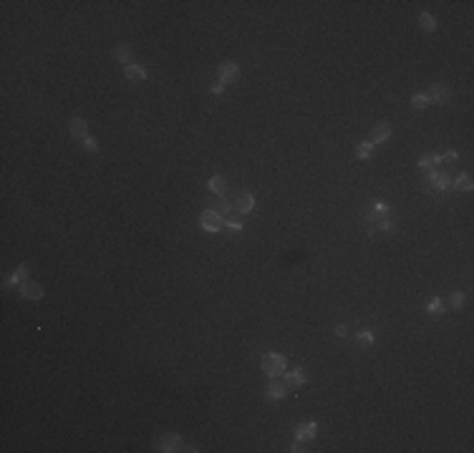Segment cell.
I'll return each mask as SVG.
<instances>
[{
	"label": "cell",
	"mask_w": 474,
	"mask_h": 453,
	"mask_svg": "<svg viewBox=\"0 0 474 453\" xmlns=\"http://www.w3.org/2000/svg\"><path fill=\"white\" fill-rule=\"evenodd\" d=\"M260 368H262V372H265L267 378H283V375H285V368H288V360H285L283 355H278V353H267V355L262 358Z\"/></svg>",
	"instance_id": "cell-1"
},
{
	"label": "cell",
	"mask_w": 474,
	"mask_h": 453,
	"mask_svg": "<svg viewBox=\"0 0 474 453\" xmlns=\"http://www.w3.org/2000/svg\"><path fill=\"white\" fill-rule=\"evenodd\" d=\"M449 184H452V176L446 171H429V174H424V181H421L424 192H429V194L431 192H446Z\"/></svg>",
	"instance_id": "cell-2"
},
{
	"label": "cell",
	"mask_w": 474,
	"mask_h": 453,
	"mask_svg": "<svg viewBox=\"0 0 474 453\" xmlns=\"http://www.w3.org/2000/svg\"><path fill=\"white\" fill-rule=\"evenodd\" d=\"M288 383L283 380V378H270V383H267V388H265V401L267 403H275V401H283L285 395H288Z\"/></svg>",
	"instance_id": "cell-3"
},
{
	"label": "cell",
	"mask_w": 474,
	"mask_h": 453,
	"mask_svg": "<svg viewBox=\"0 0 474 453\" xmlns=\"http://www.w3.org/2000/svg\"><path fill=\"white\" fill-rule=\"evenodd\" d=\"M222 224H224V219L217 214L215 209H205V211L199 214V227H202L205 232H210V234L219 232V229H222Z\"/></svg>",
	"instance_id": "cell-4"
},
{
	"label": "cell",
	"mask_w": 474,
	"mask_h": 453,
	"mask_svg": "<svg viewBox=\"0 0 474 453\" xmlns=\"http://www.w3.org/2000/svg\"><path fill=\"white\" fill-rule=\"evenodd\" d=\"M240 78V66L235 63V61H224L222 66H219V81L222 83H232Z\"/></svg>",
	"instance_id": "cell-5"
},
{
	"label": "cell",
	"mask_w": 474,
	"mask_h": 453,
	"mask_svg": "<svg viewBox=\"0 0 474 453\" xmlns=\"http://www.w3.org/2000/svg\"><path fill=\"white\" fill-rule=\"evenodd\" d=\"M427 98H429V103H436V106L446 103V101H449V86H446V83H436V86H431V91L427 93Z\"/></svg>",
	"instance_id": "cell-6"
},
{
	"label": "cell",
	"mask_w": 474,
	"mask_h": 453,
	"mask_svg": "<svg viewBox=\"0 0 474 453\" xmlns=\"http://www.w3.org/2000/svg\"><path fill=\"white\" fill-rule=\"evenodd\" d=\"M391 139V128H388V124H376L373 128H371V136H368V141L373 144V146H379V144H384V141H388Z\"/></svg>",
	"instance_id": "cell-7"
},
{
	"label": "cell",
	"mask_w": 474,
	"mask_h": 453,
	"mask_svg": "<svg viewBox=\"0 0 474 453\" xmlns=\"http://www.w3.org/2000/svg\"><path fill=\"white\" fill-rule=\"evenodd\" d=\"M159 451L164 453H172V451H182V438L177 433H167L159 438Z\"/></svg>",
	"instance_id": "cell-8"
},
{
	"label": "cell",
	"mask_w": 474,
	"mask_h": 453,
	"mask_svg": "<svg viewBox=\"0 0 474 453\" xmlns=\"http://www.w3.org/2000/svg\"><path fill=\"white\" fill-rule=\"evenodd\" d=\"M210 204H212V209H215L217 214L222 217V219H227L230 214H232V209H235V202H230L227 197H217V199H210Z\"/></svg>",
	"instance_id": "cell-9"
},
{
	"label": "cell",
	"mask_w": 474,
	"mask_h": 453,
	"mask_svg": "<svg viewBox=\"0 0 474 453\" xmlns=\"http://www.w3.org/2000/svg\"><path fill=\"white\" fill-rule=\"evenodd\" d=\"M20 295H23L26 300H41V297H43V287H41L38 282H33V280H26V282L20 285Z\"/></svg>",
	"instance_id": "cell-10"
},
{
	"label": "cell",
	"mask_w": 474,
	"mask_h": 453,
	"mask_svg": "<svg viewBox=\"0 0 474 453\" xmlns=\"http://www.w3.org/2000/svg\"><path fill=\"white\" fill-rule=\"evenodd\" d=\"M315 433H318V425H315L313 420H310V423H303V425L295 428V441H313Z\"/></svg>",
	"instance_id": "cell-11"
},
{
	"label": "cell",
	"mask_w": 474,
	"mask_h": 453,
	"mask_svg": "<svg viewBox=\"0 0 474 453\" xmlns=\"http://www.w3.org/2000/svg\"><path fill=\"white\" fill-rule=\"evenodd\" d=\"M68 131H71L73 139H81V141L88 139V126H86V121H81V119H71V121H68Z\"/></svg>",
	"instance_id": "cell-12"
},
{
	"label": "cell",
	"mask_w": 474,
	"mask_h": 453,
	"mask_svg": "<svg viewBox=\"0 0 474 453\" xmlns=\"http://www.w3.org/2000/svg\"><path fill=\"white\" fill-rule=\"evenodd\" d=\"M283 380L288 383V388H303L305 385V380H308V375L298 368V370H285V375H283Z\"/></svg>",
	"instance_id": "cell-13"
},
{
	"label": "cell",
	"mask_w": 474,
	"mask_h": 453,
	"mask_svg": "<svg viewBox=\"0 0 474 453\" xmlns=\"http://www.w3.org/2000/svg\"><path fill=\"white\" fill-rule=\"evenodd\" d=\"M235 209H237V214H250L255 209V197L253 194H240L235 199Z\"/></svg>",
	"instance_id": "cell-14"
},
{
	"label": "cell",
	"mask_w": 474,
	"mask_h": 453,
	"mask_svg": "<svg viewBox=\"0 0 474 453\" xmlns=\"http://www.w3.org/2000/svg\"><path fill=\"white\" fill-rule=\"evenodd\" d=\"M124 76H127L131 83L146 81V71H144L141 66H136V63H131V66H127V68H124Z\"/></svg>",
	"instance_id": "cell-15"
},
{
	"label": "cell",
	"mask_w": 474,
	"mask_h": 453,
	"mask_svg": "<svg viewBox=\"0 0 474 453\" xmlns=\"http://www.w3.org/2000/svg\"><path fill=\"white\" fill-rule=\"evenodd\" d=\"M436 166H441V156H439V154H427V156L419 162V169H421L424 174L436 171Z\"/></svg>",
	"instance_id": "cell-16"
},
{
	"label": "cell",
	"mask_w": 474,
	"mask_h": 453,
	"mask_svg": "<svg viewBox=\"0 0 474 453\" xmlns=\"http://www.w3.org/2000/svg\"><path fill=\"white\" fill-rule=\"evenodd\" d=\"M114 58H116L119 63H124V66H131V45H127V43L116 45V48H114Z\"/></svg>",
	"instance_id": "cell-17"
},
{
	"label": "cell",
	"mask_w": 474,
	"mask_h": 453,
	"mask_svg": "<svg viewBox=\"0 0 474 453\" xmlns=\"http://www.w3.org/2000/svg\"><path fill=\"white\" fill-rule=\"evenodd\" d=\"M207 186H210V192L217 194V197H224V192H227V181H224V176H212V179L207 181Z\"/></svg>",
	"instance_id": "cell-18"
},
{
	"label": "cell",
	"mask_w": 474,
	"mask_h": 453,
	"mask_svg": "<svg viewBox=\"0 0 474 453\" xmlns=\"http://www.w3.org/2000/svg\"><path fill=\"white\" fill-rule=\"evenodd\" d=\"M419 25H421V31L431 33V31H436V18L431 13H419Z\"/></svg>",
	"instance_id": "cell-19"
},
{
	"label": "cell",
	"mask_w": 474,
	"mask_h": 453,
	"mask_svg": "<svg viewBox=\"0 0 474 453\" xmlns=\"http://www.w3.org/2000/svg\"><path fill=\"white\" fill-rule=\"evenodd\" d=\"M224 229H227V232L235 237V234H240V232H242V222H240L235 214H230V217L224 219Z\"/></svg>",
	"instance_id": "cell-20"
},
{
	"label": "cell",
	"mask_w": 474,
	"mask_h": 453,
	"mask_svg": "<svg viewBox=\"0 0 474 453\" xmlns=\"http://www.w3.org/2000/svg\"><path fill=\"white\" fill-rule=\"evenodd\" d=\"M444 305L452 307V310H462V307H464V295H462V292H452V295L446 297Z\"/></svg>",
	"instance_id": "cell-21"
},
{
	"label": "cell",
	"mask_w": 474,
	"mask_h": 453,
	"mask_svg": "<svg viewBox=\"0 0 474 453\" xmlns=\"http://www.w3.org/2000/svg\"><path fill=\"white\" fill-rule=\"evenodd\" d=\"M427 312H429V315H444V312H446V305H444V300H439V297L429 300V305H427Z\"/></svg>",
	"instance_id": "cell-22"
},
{
	"label": "cell",
	"mask_w": 474,
	"mask_h": 453,
	"mask_svg": "<svg viewBox=\"0 0 474 453\" xmlns=\"http://www.w3.org/2000/svg\"><path fill=\"white\" fill-rule=\"evenodd\" d=\"M371 151H373V144H371V141H363V144H358V146H356V156H358L361 162L371 159Z\"/></svg>",
	"instance_id": "cell-23"
},
{
	"label": "cell",
	"mask_w": 474,
	"mask_h": 453,
	"mask_svg": "<svg viewBox=\"0 0 474 453\" xmlns=\"http://www.w3.org/2000/svg\"><path fill=\"white\" fill-rule=\"evenodd\" d=\"M454 186L462 189V192H472V176H469V174H459V176L454 179Z\"/></svg>",
	"instance_id": "cell-24"
},
{
	"label": "cell",
	"mask_w": 474,
	"mask_h": 453,
	"mask_svg": "<svg viewBox=\"0 0 474 453\" xmlns=\"http://www.w3.org/2000/svg\"><path fill=\"white\" fill-rule=\"evenodd\" d=\"M386 214H388V204H384V202H373V209H371L368 219H376V217H386Z\"/></svg>",
	"instance_id": "cell-25"
},
{
	"label": "cell",
	"mask_w": 474,
	"mask_h": 453,
	"mask_svg": "<svg viewBox=\"0 0 474 453\" xmlns=\"http://www.w3.org/2000/svg\"><path fill=\"white\" fill-rule=\"evenodd\" d=\"M411 106H414V109H419V111H421V109H427V106H429L427 93H414V96H411Z\"/></svg>",
	"instance_id": "cell-26"
},
{
	"label": "cell",
	"mask_w": 474,
	"mask_h": 453,
	"mask_svg": "<svg viewBox=\"0 0 474 453\" xmlns=\"http://www.w3.org/2000/svg\"><path fill=\"white\" fill-rule=\"evenodd\" d=\"M358 342H363V345H373V332H371V330L358 332Z\"/></svg>",
	"instance_id": "cell-27"
},
{
	"label": "cell",
	"mask_w": 474,
	"mask_h": 453,
	"mask_svg": "<svg viewBox=\"0 0 474 453\" xmlns=\"http://www.w3.org/2000/svg\"><path fill=\"white\" fill-rule=\"evenodd\" d=\"M84 149H86L88 154H96V151H98V144H96V139H91V136H88L86 141H84Z\"/></svg>",
	"instance_id": "cell-28"
},
{
	"label": "cell",
	"mask_w": 474,
	"mask_h": 453,
	"mask_svg": "<svg viewBox=\"0 0 474 453\" xmlns=\"http://www.w3.org/2000/svg\"><path fill=\"white\" fill-rule=\"evenodd\" d=\"M457 159H459V154H457V151H446V154L441 156V164H454Z\"/></svg>",
	"instance_id": "cell-29"
},
{
	"label": "cell",
	"mask_w": 474,
	"mask_h": 453,
	"mask_svg": "<svg viewBox=\"0 0 474 453\" xmlns=\"http://www.w3.org/2000/svg\"><path fill=\"white\" fill-rule=\"evenodd\" d=\"M222 91H224V83H222V81L212 83V93H222Z\"/></svg>",
	"instance_id": "cell-30"
},
{
	"label": "cell",
	"mask_w": 474,
	"mask_h": 453,
	"mask_svg": "<svg viewBox=\"0 0 474 453\" xmlns=\"http://www.w3.org/2000/svg\"><path fill=\"white\" fill-rule=\"evenodd\" d=\"M336 335H338V337H345V335H348V328H345V325H338V328H336Z\"/></svg>",
	"instance_id": "cell-31"
},
{
	"label": "cell",
	"mask_w": 474,
	"mask_h": 453,
	"mask_svg": "<svg viewBox=\"0 0 474 453\" xmlns=\"http://www.w3.org/2000/svg\"><path fill=\"white\" fill-rule=\"evenodd\" d=\"M301 443H303V441H295V443H293V448H290V451H293V453H301V451H305V448H303Z\"/></svg>",
	"instance_id": "cell-32"
}]
</instances>
